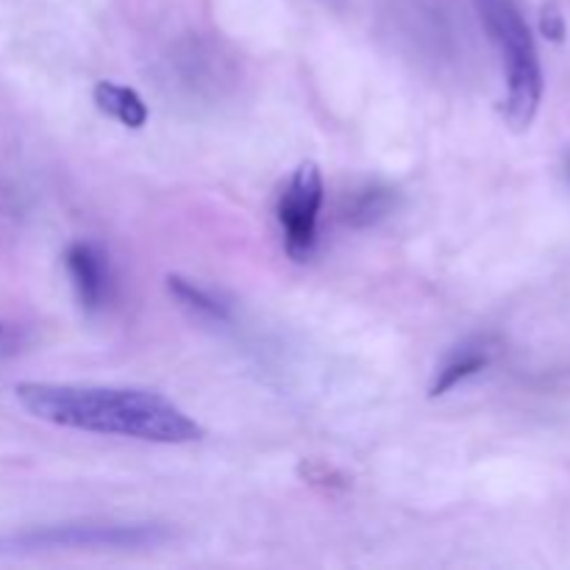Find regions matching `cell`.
Here are the masks:
<instances>
[{"mask_svg":"<svg viewBox=\"0 0 570 570\" xmlns=\"http://www.w3.org/2000/svg\"><path fill=\"white\" fill-rule=\"evenodd\" d=\"M488 362H490V356L484 354V351H479V348L460 351L454 360H449L443 367H440L438 379H434L432 387H429V395H432V399H440V395H445L449 390H454L460 382H465V379L476 376L479 371H484V367H488Z\"/></svg>","mask_w":570,"mask_h":570,"instance_id":"obj_8","label":"cell"},{"mask_svg":"<svg viewBox=\"0 0 570 570\" xmlns=\"http://www.w3.org/2000/svg\"><path fill=\"white\" fill-rule=\"evenodd\" d=\"M323 206V176L315 161H304L293 173L278 198V226L284 232V248L295 262L309 259L317 243V217Z\"/></svg>","mask_w":570,"mask_h":570,"instance_id":"obj_4","label":"cell"},{"mask_svg":"<svg viewBox=\"0 0 570 570\" xmlns=\"http://www.w3.org/2000/svg\"><path fill=\"white\" fill-rule=\"evenodd\" d=\"M0 332H3V328H0Z\"/></svg>","mask_w":570,"mask_h":570,"instance_id":"obj_11","label":"cell"},{"mask_svg":"<svg viewBox=\"0 0 570 570\" xmlns=\"http://www.w3.org/2000/svg\"><path fill=\"white\" fill-rule=\"evenodd\" d=\"M14 393L28 415L76 432L115 434L161 445L195 443L206 434L200 423L154 390L22 382Z\"/></svg>","mask_w":570,"mask_h":570,"instance_id":"obj_1","label":"cell"},{"mask_svg":"<svg viewBox=\"0 0 570 570\" xmlns=\"http://www.w3.org/2000/svg\"><path fill=\"white\" fill-rule=\"evenodd\" d=\"M65 265L76 287L78 304L87 312L104 309L111 287L109 256L92 243H72L65 254Z\"/></svg>","mask_w":570,"mask_h":570,"instance_id":"obj_5","label":"cell"},{"mask_svg":"<svg viewBox=\"0 0 570 570\" xmlns=\"http://www.w3.org/2000/svg\"><path fill=\"white\" fill-rule=\"evenodd\" d=\"M387 209H390L387 189H365V193L356 198V204L348 209V223H354V226H367V223L387 215Z\"/></svg>","mask_w":570,"mask_h":570,"instance_id":"obj_9","label":"cell"},{"mask_svg":"<svg viewBox=\"0 0 570 570\" xmlns=\"http://www.w3.org/2000/svg\"><path fill=\"white\" fill-rule=\"evenodd\" d=\"M170 538V529L159 523H65L17 534L6 546L14 551L156 549Z\"/></svg>","mask_w":570,"mask_h":570,"instance_id":"obj_3","label":"cell"},{"mask_svg":"<svg viewBox=\"0 0 570 570\" xmlns=\"http://www.w3.org/2000/svg\"><path fill=\"white\" fill-rule=\"evenodd\" d=\"M95 104L104 115L115 117L117 122L128 128H142L148 122V104L142 95L131 87H122L115 81H98L95 83Z\"/></svg>","mask_w":570,"mask_h":570,"instance_id":"obj_6","label":"cell"},{"mask_svg":"<svg viewBox=\"0 0 570 570\" xmlns=\"http://www.w3.org/2000/svg\"><path fill=\"white\" fill-rule=\"evenodd\" d=\"M540 33H543L549 42H562V39H566V14H562L560 3H554V0L543 3V9H540Z\"/></svg>","mask_w":570,"mask_h":570,"instance_id":"obj_10","label":"cell"},{"mask_svg":"<svg viewBox=\"0 0 570 570\" xmlns=\"http://www.w3.org/2000/svg\"><path fill=\"white\" fill-rule=\"evenodd\" d=\"M167 289H170V295L178 301V304H184L189 312H195V315L209 317V321H228L226 304H223L220 298H215L209 289L189 282V278L167 276Z\"/></svg>","mask_w":570,"mask_h":570,"instance_id":"obj_7","label":"cell"},{"mask_svg":"<svg viewBox=\"0 0 570 570\" xmlns=\"http://www.w3.org/2000/svg\"><path fill=\"white\" fill-rule=\"evenodd\" d=\"M476 3L484 28L499 45L504 61V120L515 131H527L543 100V67H540L538 45L515 0H476Z\"/></svg>","mask_w":570,"mask_h":570,"instance_id":"obj_2","label":"cell"}]
</instances>
